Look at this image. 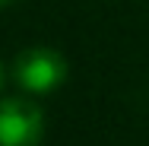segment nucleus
Wrapping results in <instances>:
<instances>
[{
	"instance_id": "nucleus-1",
	"label": "nucleus",
	"mask_w": 149,
	"mask_h": 146,
	"mask_svg": "<svg viewBox=\"0 0 149 146\" xmlns=\"http://www.w3.org/2000/svg\"><path fill=\"white\" fill-rule=\"evenodd\" d=\"M13 80L32 95L54 92L67 80V57L54 48H45V45L26 48L13 60Z\"/></svg>"
},
{
	"instance_id": "nucleus-2",
	"label": "nucleus",
	"mask_w": 149,
	"mask_h": 146,
	"mask_svg": "<svg viewBox=\"0 0 149 146\" xmlns=\"http://www.w3.org/2000/svg\"><path fill=\"white\" fill-rule=\"evenodd\" d=\"M45 133V115L29 98L0 102V146H38Z\"/></svg>"
},
{
	"instance_id": "nucleus-3",
	"label": "nucleus",
	"mask_w": 149,
	"mask_h": 146,
	"mask_svg": "<svg viewBox=\"0 0 149 146\" xmlns=\"http://www.w3.org/2000/svg\"><path fill=\"white\" fill-rule=\"evenodd\" d=\"M10 3H13V0H0V10H6V6H10Z\"/></svg>"
},
{
	"instance_id": "nucleus-4",
	"label": "nucleus",
	"mask_w": 149,
	"mask_h": 146,
	"mask_svg": "<svg viewBox=\"0 0 149 146\" xmlns=\"http://www.w3.org/2000/svg\"><path fill=\"white\" fill-rule=\"evenodd\" d=\"M0 86H3V64H0Z\"/></svg>"
}]
</instances>
